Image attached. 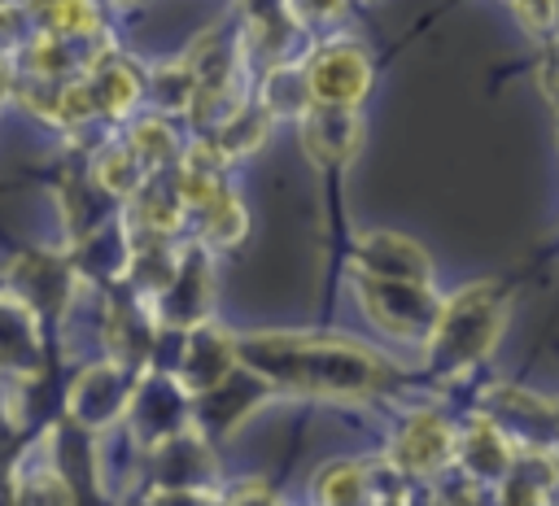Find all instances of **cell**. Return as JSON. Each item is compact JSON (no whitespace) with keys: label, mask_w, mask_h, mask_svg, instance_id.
Masks as SVG:
<instances>
[{"label":"cell","mask_w":559,"mask_h":506,"mask_svg":"<svg viewBox=\"0 0 559 506\" xmlns=\"http://www.w3.org/2000/svg\"><path fill=\"white\" fill-rule=\"evenodd\" d=\"M236 358L258 371L262 380L297 393H336L354 397L384 380V366L376 353H367L358 340H328V336H249L236 340Z\"/></svg>","instance_id":"cell-1"},{"label":"cell","mask_w":559,"mask_h":506,"mask_svg":"<svg viewBox=\"0 0 559 506\" xmlns=\"http://www.w3.org/2000/svg\"><path fill=\"white\" fill-rule=\"evenodd\" d=\"M502 297L489 284H472L463 288L450 305L437 310L432 323V358L445 366H463L472 358H480L485 349H493L498 332H502Z\"/></svg>","instance_id":"cell-2"},{"label":"cell","mask_w":559,"mask_h":506,"mask_svg":"<svg viewBox=\"0 0 559 506\" xmlns=\"http://www.w3.org/2000/svg\"><path fill=\"white\" fill-rule=\"evenodd\" d=\"M358 297L371 314L393 336H424L437 323L441 301L432 297L428 279H393V275H367L358 270Z\"/></svg>","instance_id":"cell-3"},{"label":"cell","mask_w":559,"mask_h":506,"mask_svg":"<svg viewBox=\"0 0 559 506\" xmlns=\"http://www.w3.org/2000/svg\"><path fill=\"white\" fill-rule=\"evenodd\" d=\"M371 83V65L358 48L349 44H336V48H323L310 70H306V92L310 100H328V105H358L362 92Z\"/></svg>","instance_id":"cell-4"},{"label":"cell","mask_w":559,"mask_h":506,"mask_svg":"<svg viewBox=\"0 0 559 506\" xmlns=\"http://www.w3.org/2000/svg\"><path fill=\"white\" fill-rule=\"evenodd\" d=\"M127 401H131V380L122 366H92L83 371L74 384H70V419L83 423V427H105L114 423L118 414H127Z\"/></svg>","instance_id":"cell-5"},{"label":"cell","mask_w":559,"mask_h":506,"mask_svg":"<svg viewBox=\"0 0 559 506\" xmlns=\"http://www.w3.org/2000/svg\"><path fill=\"white\" fill-rule=\"evenodd\" d=\"M358 118L354 105H328L314 100V109H306L301 118V144L319 166H341L358 153Z\"/></svg>","instance_id":"cell-6"},{"label":"cell","mask_w":559,"mask_h":506,"mask_svg":"<svg viewBox=\"0 0 559 506\" xmlns=\"http://www.w3.org/2000/svg\"><path fill=\"white\" fill-rule=\"evenodd\" d=\"M358 270H367V275H393V279H432L428 253L415 240L393 236V231L362 236V244H358Z\"/></svg>","instance_id":"cell-7"},{"label":"cell","mask_w":559,"mask_h":506,"mask_svg":"<svg viewBox=\"0 0 559 506\" xmlns=\"http://www.w3.org/2000/svg\"><path fill=\"white\" fill-rule=\"evenodd\" d=\"M231 362H236V345H231L218 327L197 323V327L188 332V349H183L179 380H183V388L205 393V388H214V384L231 371Z\"/></svg>","instance_id":"cell-8"},{"label":"cell","mask_w":559,"mask_h":506,"mask_svg":"<svg viewBox=\"0 0 559 506\" xmlns=\"http://www.w3.org/2000/svg\"><path fill=\"white\" fill-rule=\"evenodd\" d=\"M450 454H454V436H450V427L437 414H415L402 427L397 445H393V462L406 467V471H419V475L437 471Z\"/></svg>","instance_id":"cell-9"},{"label":"cell","mask_w":559,"mask_h":506,"mask_svg":"<svg viewBox=\"0 0 559 506\" xmlns=\"http://www.w3.org/2000/svg\"><path fill=\"white\" fill-rule=\"evenodd\" d=\"M166 301V323H179V327H192L201 323L205 314V301H210V270H205V257L201 253H188L183 262H175V275L162 284Z\"/></svg>","instance_id":"cell-10"},{"label":"cell","mask_w":559,"mask_h":506,"mask_svg":"<svg viewBox=\"0 0 559 506\" xmlns=\"http://www.w3.org/2000/svg\"><path fill=\"white\" fill-rule=\"evenodd\" d=\"M35 310L13 292L0 288V366H35Z\"/></svg>","instance_id":"cell-11"},{"label":"cell","mask_w":559,"mask_h":506,"mask_svg":"<svg viewBox=\"0 0 559 506\" xmlns=\"http://www.w3.org/2000/svg\"><path fill=\"white\" fill-rule=\"evenodd\" d=\"M459 462H463L476 480H498V475L507 471V462H511V449H507L502 432H498L489 419H476L472 432H467V441L459 445Z\"/></svg>","instance_id":"cell-12"},{"label":"cell","mask_w":559,"mask_h":506,"mask_svg":"<svg viewBox=\"0 0 559 506\" xmlns=\"http://www.w3.org/2000/svg\"><path fill=\"white\" fill-rule=\"evenodd\" d=\"M87 87H92L96 109H105V113H114V118H122V113L140 100V79H135L122 61H96V65L87 70Z\"/></svg>","instance_id":"cell-13"},{"label":"cell","mask_w":559,"mask_h":506,"mask_svg":"<svg viewBox=\"0 0 559 506\" xmlns=\"http://www.w3.org/2000/svg\"><path fill=\"white\" fill-rule=\"evenodd\" d=\"M31 13H35V31L83 35V39L100 35V17L92 0H31Z\"/></svg>","instance_id":"cell-14"},{"label":"cell","mask_w":559,"mask_h":506,"mask_svg":"<svg viewBox=\"0 0 559 506\" xmlns=\"http://www.w3.org/2000/svg\"><path fill=\"white\" fill-rule=\"evenodd\" d=\"M507 489H502V502H542L546 489L559 480V467L546 458V449H533L524 454V462H507Z\"/></svg>","instance_id":"cell-15"},{"label":"cell","mask_w":559,"mask_h":506,"mask_svg":"<svg viewBox=\"0 0 559 506\" xmlns=\"http://www.w3.org/2000/svg\"><path fill=\"white\" fill-rule=\"evenodd\" d=\"M319 497L323 502H371L376 489H371V471L362 462H332L323 475H319Z\"/></svg>","instance_id":"cell-16"},{"label":"cell","mask_w":559,"mask_h":506,"mask_svg":"<svg viewBox=\"0 0 559 506\" xmlns=\"http://www.w3.org/2000/svg\"><path fill=\"white\" fill-rule=\"evenodd\" d=\"M205 209V236L218 240V244H236L245 236V209L231 192H218L214 201L201 205Z\"/></svg>","instance_id":"cell-17"},{"label":"cell","mask_w":559,"mask_h":506,"mask_svg":"<svg viewBox=\"0 0 559 506\" xmlns=\"http://www.w3.org/2000/svg\"><path fill=\"white\" fill-rule=\"evenodd\" d=\"M262 131H266V109L249 105V109H240L231 122H223L218 153H245V148H258V144H262Z\"/></svg>","instance_id":"cell-18"},{"label":"cell","mask_w":559,"mask_h":506,"mask_svg":"<svg viewBox=\"0 0 559 506\" xmlns=\"http://www.w3.org/2000/svg\"><path fill=\"white\" fill-rule=\"evenodd\" d=\"M31 35H35V13H31V4L0 0V57L22 52Z\"/></svg>","instance_id":"cell-19"},{"label":"cell","mask_w":559,"mask_h":506,"mask_svg":"<svg viewBox=\"0 0 559 506\" xmlns=\"http://www.w3.org/2000/svg\"><path fill=\"white\" fill-rule=\"evenodd\" d=\"M127 144H131V153L144 161V170H157V166L170 157V131H166L162 122H140Z\"/></svg>","instance_id":"cell-20"},{"label":"cell","mask_w":559,"mask_h":506,"mask_svg":"<svg viewBox=\"0 0 559 506\" xmlns=\"http://www.w3.org/2000/svg\"><path fill=\"white\" fill-rule=\"evenodd\" d=\"M511 4H515L520 22L528 31H537V35H546L555 26V17H559V0H511Z\"/></svg>","instance_id":"cell-21"},{"label":"cell","mask_w":559,"mask_h":506,"mask_svg":"<svg viewBox=\"0 0 559 506\" xmlns=\"http://www.w3.org/2000/svg\"><path fill=\"white\" fill-rule=\"evenodd\" d=\"M306 17H328V13H336L341 9V0H293Z\"/></svg>","instance_id":"cell-22"},{"label":"cell","mask_w":559,"mask_h":506,"mask_svg":"<svg viewBox=\"0 0 559 506\" xmlns=\"http://www.w3.org/2000/svg\"><path fill=\"white\" fill-rule=\"evenodd\" d=\"M13 79H17V74L9 70V57H0V105L13 100Z\"/></svg>","instance_id":"cell-23"},{"label":"cell","mask_w":559,"mask_h":506,"mask_svg":"<svg viewBox=\"0 0 559 506\" xmlns=\"http://www.w3.org/2000/svg\"><path fill=\"white\" fill-rule=\"evenodd\" d=\"M555 419H559V406H555Z\"/></svg>","instance_id":"cell-24"},{"label":"cell","mask_w":559,"mask_h":506,"mask_svg":"<svg viewBox=\"0 0 559 506\" xmlns=\"http://www.w3.org/2000/svg\"><path fill=\"white\" fill-rule=\"evenodd\" d=\"M0 288H4V284H0Z\"/></svg>","instance_id":"cell-25"}]
</instances>
